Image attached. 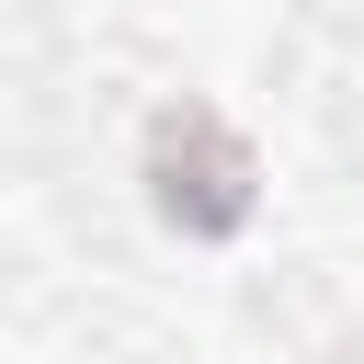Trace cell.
Instances as JSON below:
<instances>
[{"mask_svg":"<svg viewBox=\"0 0 364 364\" xmlns=\"http://www.w3.org/2000/svg\"><path fill=\"white\" fill-rule=\"evenodd\" d=\"M148 182H159V216L193 228V239H228L250 216V148L205 114V102H171L148 125Z\"/></svg>","mask_w":364,"mask_h":364,"instance_id":"cell-1","label":"cell"}]
</instances>
